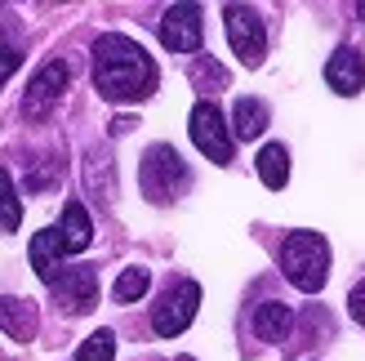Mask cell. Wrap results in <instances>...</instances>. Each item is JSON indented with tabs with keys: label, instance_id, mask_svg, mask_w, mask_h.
<instances>
[{
	"label": "cell",
	"instance_id": "3957f363",
	"mask_svg": "<svg viewBox=\"0 0 365 361\" xmlns=\"http://www.w3.org/2000/svg\"><path fill=\"white\" fill-rule=\"evenodd\" d=\"M138 183H143V192H148V201L165 205V201H174V196L187 192L192 174H187V166H182V156H178L174 148L156 143V148H148V156H143Z\"/></svg>",
	"mask_w": 365,
	"mask_h": 361
},
{
	"label": "cell",
	"instance_id": "7a4b0ae2",
	"mask_svg": "<svg viewBox=\"0 0 365 361\" xmlns=\"http://www.w3.org/2000/svg\"><path fill=\"white\" fill-rule=\"evenodd\" d=\"M281 273L303 295L321 290L325 277H330V245H325L321 232H289L281 241Z\"/></svg>",
	"mask_w": 365,
	"mask_h": 361
},
{
	"label": "cell",
	"instance_id": "e0dca14e",
	"mask_svg": "<svg viewBox=\"0 0 365 361\" xmlns=\"http://www.w3.org/2000/svg\"><path fill=\"white\" fill-rule=\"evenodd\" d=\"M148 285H152L148 268H125V273L116 277V285H112V299L116 303H138L143 295H148Z\"/></svg>",
	"mask_w": 365,
	"mask_h": 361
},
{
	"label": "cell",
	"instance_id": "cb8c5ba5",
	"mask_svg": "<svg viewBox=\"0 0 365 361\" xmlns=\"http://www.w3.org/2000/svg\"><path fill=\"white\" fill-rule=\"evenodd\" d=\"M356 14H361V18H365V0H361V5H356Z\"/></svg>",
	"mask_w": 365,
	"mask_h": 361
},
{
	"label": "cell",
	"instance_id": "8992f818",
	"mask_svg": "<svg viewBox=\"0 0 365 361\" xmlns=\"http://www.w3.org/2000/svg\"><path fill=\"white\" fill-rule=\"evenodd\" d=\"M187 130H192V143L214 161V166H232V130H227L223 112H218V103L200 98V103L192 107Z\"/></svg>",
	"mask_w": 365,
	"mask_h": 361
},
{
	"label": "cell",
	"instance_id": "603a6c76",
	"mask_svg": "<svg viewBox=\"0 0 365 361\" xmlns=\"http://www.w3.org/2000/svg\"><path fill=\"white\" fill-rule=\"evenodd\" d=\"M130 125H134L130 116H116V121H112V134H125V130H130Z\"/></svg>",
	"mask_w": 365,
	"mask_h": 361
},
{
	"label": "cell",
	"instance_id": "52a82bcc",
	"mask_svg": "<svg viewBox=\"0 0 365 361\" xmlns=\"http://www.w3.org/2000/svg\"><path fill=\"white\" fill-rule=\"evenodd\" d=\"M53 299L67 317H81L98 303V277L94 268H63L58 281H53Z\"/></svg>",
	"mask_w": 365,
	"mask_h": 361
},
{
	"label": "cell",
	"instance_id": "ffe728a7",
	"mask_svg": "<svg viewBox=\"0 0 365 361\" xmlns=\"http://www.w3.org/2000/svg\"><path fill=\"white\" fill-rule=\"evenodd\" d=\"M192 81H196V89H200V85H214V89H223V85H227L223 67H218V63H210V59H196V67H192ZM214 89H210V94H214Z\"/></svg>",
	"mask_w": 365,
	"mask_h": 361
},
{
	"label": "cell",
	"instance_id": "4fadbf2b",
	"mask_svg": "<svg viewBox=\"0 0 365 361\" xmlns=\"http://www.w3.org/2000/svg\"><path fill=\"white\" fill-rule=\"evenodd\" d=\"M289 326H294V312L285 308V303L267 299L254 308V335L263 339V344H281V339H289Z\"/></svg>",
	"mask_w": 365,
	"mask_h": 361
},
{
	"label": "cell",
	"instance_id": "30bf717a",
	"mask_svg": "<svg viewBox=\"0 0 365 361\" xmlns=\"http://www.w3.org/2000/svg\"><path fill=\"white\" fill-rule=\"evenodd\" d=\"M325 85H330L334 94H343V98H352V94L365 89V59L352 45H339L330 54V63H325Z\"/></svg>",
	"mask_w": 365,
	"mask_h": 361
},
{
	"label": "cell",
	"instance_id": "6da1fadb",
	"mask_svg": "<svg viewBox=\"0 0 365 361\" xmlns=\"http://www.w3.org/2000/svg\"><path fill=\"white\" fill-rule=\"evenodd\" d=\"M94 85L107 103H138L156 89V63L138 41L107 31L94 41Z\"/></svg>",
	"mask_w": 365,
	"mask_h": 361
},
{
	"label": "cell",
	"instance_id": "d4e9b609",
	"mask_svg": "<svg viewBox=\"0 0 365 361\" xmlns=\"http://www.w3.org/2000/svg\"><path fill=\"white\" fill-rule=\"evenodd\" d=\"M178 361H196V357H178Z\"/></svg>",
	"mask_w": 365,
	"mask_h": 361
},
{
	"label": "cell",
	"instance_id": "ac0fdd59",
	"mask_svg": "<svg viewBox=\"0 0 365 361\" xmlns=\"http://www.w3.org/2000/svg\"><path fill=\"white\" fill-rule=\"evenodd\" d=\"M18 223H23V201L14 192L9 170H0V232H18Z\"/></svg>",
	"mask_w": 365,
	"mask_h": 361
},
{
	"label": "cell",
	"instance_id": "7c38bea8",
	"mask_svg": "<svg viewBox=\"0 0 365 361\" xmlns=\"http://www.w3.org/2000/svg\"><path fill=\"white\" fill-rule=\"evenodd\" d=\"M31 268H36V277H41L45 285L58 281V273H63V241H58L53 228H45V232L31 237Z\"/></svg>",
	"mask_w": 365,
	"mask_h": 361
},
{
	"label": "cell",
	"instance_id": "9a60e30c",
	"mask_svg": "<svg viewBox=\"0 0 365 361\" xmlns=\"http://www.w3.org/2000/svg\"><path fill=\"white\" fill-rule=\"evenodd\" d=\"M0 330L9 339H31L36 335V308L27 299H0Z\"/></svg>",
	"mask_w": 365,
	"mask_h": 361
},
{
	"label": "cell",
	"instance_id": "5b68a950",
	"mask_svg": "<svg viewBox=\"0 0 365 361\" xmlns=\"http://www.w3.org/2000/svg\"><path fill=\"white\" fill-rule=\"evenodd\" d=\"M196 308H200V285L196 281H174L152 308V330L160 339H174L196 321Z\"/></svg>",
	"mask_w": 365,
	"mask_h": 361
},
{
	"label": "cell",
	"instance_id": "d6986e66",
	"mask_svg": "<svg viewBox=\"0 0 365 361\" xmlns=\"http://www.w3.org/2000/svg\"><path fill=\"white\" fill-rule=\"evenodd\" d=\"M76 361H116V335L112 330H94L76 348Z\"/></svg>",
	"mask_w": 365,
	"mask_h": 361
},
{
	"label": "cell",
	"instance_id": "7402d4cb",
	"mask_svg": "<svg viewBox=\"0 0 365 361\" xmlns=\"http://www.w3.org/2000/svg\"><path fill=\"white\" fill-rule=\"evenodd\" d=\"M348 308H352V317H356L361 326H365V281H361L356 290H352V299H348Z\"/></svg>",
	"mask_w": 365,
	"mask_h": 361
},
{
	"label": "cell",
	"instance_id": "277c9868",
	"mask_svg": "<svg viewBox=\"0 0 365 361\" xmlns=\"http://www.w3.org/2000/svg\"><path fill=\"white\" fill-rule=\"evenodd\" d=\"M223 27H227V41H232V54L241 59L245 67H259L263 54H267V27L259 9L250 5H227L223 9Z\"/></svg>",
	"mask_w": 365,
	"mask_h": 361
},
{
	"label": "cell",
	"instance_id": "44dd1931",
	"mask_svg": "<svg viewBox=\"0 0 365 361\" xmlns=\"http://www.w3.org/2000/svg\"><path fill=\"white\" fill-rule=\"evenodd\" d=\"M18 63H23V54H18L14 45H0V85H5L14 71H18Z\"/></svg>",
	"mask_w": 365,
	"mask_h": 361
},
{
	"label": "cell",
	"instance_id": "9c48e42d",
	"mask_svg": "<svg viewBox=\"0 0 365 361\" xmlns=\"http://www.w3.org/2000/svg\"><path fill=\"white\" fill-rule=\"evenodd\" d=\"M67 63H45L41 71L31 76V85H27V98H23V112L27 116H45L53 103H58V94L67 89Z\"/></svg>",
	"mask_w": 365,
	"mask_h": 361
},
{
	"label": "cell",
	"instance_id": "2e32d148",
	"mask_svg": "<svg viewBox=\"0 0 365 361\" xmlns=\"http://www.w3.org/2000/svg\"><path fill=\"white\" fill-rule=\"evenodd\" d=\"M259 178L272 192H281L289 183V152L281 148V143H267V148L259 152Z\"/></svg>",
	"mask_w": 365,
	"mask_h": 361
},
{
	"label": "cell",
	"instance_id": "8fae6325",
	"mask_svg": "<svg viewBox=\"0 0 365 361\" xmlns=\"http://www.w3.org/2000/svg\"><path fill=\"white\" fill-rule=\"evenodd\" d=\"M58 241H63V255H81V250L94 241V223H89V210L81 201H67L63 205V219H58Z\"/></svg>",
	"mask_w": 365,
	"mask_h": 361
},
{
	"label": "cell",
	"instance_id": "5bb4252c",
	"mask_svg": "<svg viewBox=\"0 0 365 361\" xmlns=\"http://www.w3.org/2000/svg\"><path fill=\"white\" fill-rule=\"evenodd\" d=\"M232 138H259L263 130H267V103L263 98H236V107H232Z\"/></svg>",
	"mask_w": 365,
	"mask_h": 361
},
{
	"label": "cell",
	"instance_id": "ba28073f",
	"mask_svg": "<svg viewBox=\"0 0 365 361\" xmlns=\"http://www.w3.org/2000/svg\"><path fill=\"white\" fill-rule=\"evenodd\" d=\"M200 5H170L165 18H160V45L174 54H196L200 49Z\"/></svg>",
	"mask_w": 365,
	"mask_h": 361
}]
</instances>
